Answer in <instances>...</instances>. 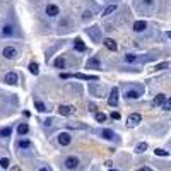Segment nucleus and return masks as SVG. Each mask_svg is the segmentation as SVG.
<instances>
[{
    "mask_svg": "<svg viewBox=\"0 0 171 171\" xmlns=\"http://www.w3.org/2000/svg\"><path fill=\"white\" fill-rule=\"evenodd\" d=\"M0 166H2V168H9V166H10V161H9L7 157H2V159H0Z\"/></svg>",
    "mask_w": 171,
    "mask_h": 171,
    "instance_id": "nucleus-25",
    "label": "nucleus"
},
{
    "mask_svg": "<svg viewBox=\"0 0 171 171\" xmlns=\"http://www.w3.org/2000/svg\"><path fill=\"white\" fill-rule=\"evenodd\" d=\"M164 109H171V98H170L166 103H164Z\"/></svg>",
    "mask_w": 171,
    "mask_h": 171,
    "instance_id": "nucleus-33",
    "label": "nucleus"
},
{
    "mask_svg": "<svg viewBox=\"0 0 171 171\" xmlns=\"http://www.w3.org/2000/svg\"><path fill=\"white\" fill-rule=\"evenodd\" d=\"M74 77L82 79V81H98V77H96V75H87V74H74Z\"/></svg>",
    "mask_w": 171,
    "mask_h": 171,
    "instance_id": "nucleus-13",
    "label": "nucleus"
},
{
    "mask_svg": "<svg viewBox=\"0 0 171 171\" xmlns=\"http://www.w3.org/2000/svg\"><path fill=\"white\" fill-rule=\"evenodd\" d=\"M139 171H150V170H149V168H140Z\"/></svg>",
    "mask_w": 171,
    "mask_h": 171,
    "instance_id": "nucleus-38",
    "label": "nucleus"
},
{
    "mask_svg": "<svg viewBox=\"0 0 171 171\" xmlns=\"http://www.w3.org/2000/svg\"><path fill=\"white\" fill-rule=\"evenodd\" d=\"M4 57H5V58H15V57H17V50L12 46L4 48Z\"/></svg>",
    "mask_w": 171,
    "mask_h": 171,
    "instance_id": "nucleus-6",
    "label": "nucleus"
},
{
    "mask_svg": "<svg viewBox=\"0 0 171 171\" xmlns=\"http://www.w3.org/2000/svg\"><path fill=\"white\" fill-rule=\"evenodd\" d=\"M40 171H48V170H46V168H41V170H40Z\"/></svg>",
    "mask_w": 171,
    "mask_h": 171,
    "instance_id": "nucleus-42",
    "label": "nucleus"
},
{
    "mask_svg": "<svg viewBox=\"0 0 171 171\" xmlns=\"http://www.w3.org/2000/svg\"><path fill=\"white\" fill-rule=\"evenodd\" d=\"M60 77L62 79H70V77H74L72 74H60Z\"/></svg>",
    "mask_w": 171,
    "mask_h": 171,
    "instance_id": "nucleus-36",
    "label": "nucleus"
},
{
    "mask_svg": "<svg viewBox=\"0 0 171 171\" xmlns=\"http://www.w3.org/2000/svg\"><path fill=\"white\" fill-rule=\"evenodd\" d=\"M2 34H4V36H10V34H14L12 26H4V29H2Z\"/></svg>",
    "mask_w": 171,
    "mask_h": 171,
    "instance_id": "nucleus-19",
    "label": "nucleus"
},
{
    "mask_svg": "<svg viewBox=\"0 0 171 171\" xmlns=\"http://www.w3.org/2000/svg\"><path fill=\"white\" fill-rule=\"evenodd\" d=\"M108 104H109V106H116V104H118V87L111 89V94H109Z\"/></svg>",
    "mask_w": 171,
    "mask_h": 171,
    "instance_id": "nucleus-3",
    "label": "nucleus"
},
{
    "mask_svg": "<svg viewBox=\"0 0 171 171\" xmlns=\"http://www.w3.org/2000/svg\"><path fill=\"white\" fill-rule=\"evenodd\" d=\"M34 106H36V109H38V111H46L45 104H43L41 101H36V103H34Z\"/></svg>",
    "mask_w": 171,
    "mask_h": 171,
    "instance_id": "nucleus-27",
    "label": "nucleus"
},
{
    "mask_svg": "<svg viewBox=\"0 0 171 171\" xmlns=\"http://www.w3.org/2000/svg\"><path fill=\"white\" fill-rule=\"evenodd\" d=\"M109 171H116V170H109Z\"/></svg>",
    "mask_w": 171,
    "mask_h": 171,
    "instance_id": "nucleus-43",
    "label": "nucleus"
},
{
    "mask_svg": "<svg viewBox=\"0 0 171 171\" xmlns=\"http://www.w3.org/2000/svg\"><path fill=\"white\" fill-rule=\"evenodd\" d=\"M5 82L7 84H15V82H17V74H15V72H9V74L5 75Z\"/></svg>",
    "mask_w": 171,
    "mask_h": 171,
    "instance_id": "nucleus-12",
    "label": "nucleus"
},
{
    "mask_svg": "<svg viewBox=\"0 0 171 171\" xmlns=\"http://www.w3.org/2000/svg\"><path fill=\"white\" fill-rule=\"evenodd\" d=\"M65 166H67L68 170H75V168L79 166V159H77L75 156L67 157V159H65Z\"/></svg>",
    "mask_w": 171,
    "mask_h": 171,
    "instance_id": "nucleus-4",
    "label": "nucleus"
},
{
    "mask_svg": "<svg viewBox=\"0 0 171 171\" xmlns=\"http://www.w3.org/2000/svg\"><path fill=\"white\" fill-rule=\"evenodd\" d=\"M145 4H152V0H145Z\"/></svg>",
    "mask_w": 171,
    "mask_h": 171,
    "instance_id": "nucleus-41",
    "label": "nucleus"
},
{
    "mask_svg": "<svg viewBox=\"0 0 171 171\" xmlns=\"http://www.w3.org/2000/svg\"><path fill=\"white\" fill-rule=\"evenodd\" d=\"M68 127H72V128H87V125H84V123H68Z\"/></svg>",
    "mask_w": 171,
    "mask_h": 171,
    "instance_id": "nucleus-26",
    "label": "nucleus"
},
{
    "mask_svg": "<svg viewBox=\"0 0 171 171\" xmlns=\"http://www.w3.org/2000/svg\"><path fill=\"white\" fill-rule=\"evenodd\" d=\"M12 171H21V170L17 168V166H14V168H12Z\"/></svg>",
    "mask_w": 171,
    "mask_h": 171,
    "instance_id": "nucleus-39",
    "label": "nucleus"
},
{
    "mask_svg": "<svg viewBox=\"0 0 171 171\" xmlns=\"http://www.w3.org/2000/svg\"><path fill=\"white\" fill-rule=\"evenodd\" d=\"M58 12H60V10H58V7H57V5H53V4L46 5V14L50 15V17H57Z\"/></svg>",
    "mask_w": 171,
    "mask_h": 171,
    "instance_id": "nucleus-7",
    "label": "nucleus"
},
{
    "mask_svg": "<svg viewBox=\"0 0 171 171\" xmlns=\"http://www.w3.org/2000/svg\"><path fill=\"white\" fill-rule=\"evenodd\" d=\"M103 137H104V139H108V140H113V139H115V132H111V130H103Z\"/></svg>",
    "mask_w": 171,
    "mask_h": 171,
    "instance_id": "nucleus-16",
    "label": "nucleus"
},
{
    "mask_svg": "<svg viewBox=\"0 0 171 171\" xmlns=\"http://www.w3.org/2000/svg\"><path fill=\"white\" fill-rule=\"evenodd\" d=\"M115 10H116V5H108L104 10H103V15H108V14L115 12Z\"/></svg>",
    "mask_w": 171,
    "mask_h": 171,
    "instance_id": "nucleus-23",
    "label": "nucleus"
},
{
    "mask_svg": "<svg viewBox=\"0 0 171 171\" xmlns=\"http://www.w3.org/2000/svg\"><path fill=\"white\" fill-rule=\"evenodd\" d=\"M139 96H140L139 91H127V98H128V99H135V98H139Z\"/></svg>",
    "mask_w": 171,
    "mask_h": 171,
    "instance_id": "nucleus-21",
    "label": "nucleus"
},
{
    "mask_svg": "<svg viewBox=\"0 0 171 171\" xmlns=\"http://www.w3.org/2000/svg\"><path fill=\"white\" fill-rule=\"evenodd\" d=\"M166 36H168V38H171V31H168V33H166Z\"/></svg>",
    "mask_w": 171,
    "mask_h": 171,
    "instance_id": "nucleus-40",
    "label": "nucleus"
},
{
    "mask_svg": "<svg viewBox=\"0 0 171 171\" xmlns=\"http://www.w3.org/2000/svg\"><path fill=\"white\" fill-rule=\"evenodd\" d=\"M96 120L101 123V122H106V115L104 113H96Z\"/></svg>",
    "mask_w": 171,
    "mask_h": 171,
    "instance_id": "nucleus-29",
    "label": "nucleus"
},
{
    "mask_svg": "<svg viewBox=\"0 0 171 171\" xmlns=\"http://www.w3.org/2000/svg\"><path fill=\"white\" fill-rule=\"evenodd\" d=\"M55 67H57V68H63V67H65V60H63L62 57H58V58L55 60Z\"/></svg>",
    "mask_w": 171,
    "mask_h": 171,
    "instance_id": "nucleus-20",
    "label": "nucleus"
},
{
    "mask_svg": "<svg viewBox=\"0 0 171 171\" xmlns=\"http://www.w3.org/2000/svg\"><path fill=\"white\" fill-rule=\"evenodd\" d=\"M75 111L74 106H70V104H62V106H58V113L63 116H67V115H72Z\"/></svg>",
    "mask_w": 171,
    "mask_h": 171,
    "instance_id": "nucleus-2",
    "label": "nucleus"
},
{
    "mask_svg": "<svg viewBox=\"0 0 171 171\" xmlns=\"http://www.w3.org/2000/svg\"><path fill=\"white\" fill-rule=\"evenodd\" d=\"M29 145H31L29 140H21V142H19V147H22V149H24V147H29Z\"/></svg>",
    "mask_w": 171,
    "mask_h": 171,
    "instance_id": "nucleus-31",
    "label": "nucleus"
},
{
    "mask_svg": "<svg viewBox=\"0 0 171 171\" xmlns=\"http://www.w3.org/2000/svg\"><path fill=\"white\" fill-rule=\"evenodd\" d=\"M140 120H142V116L139 115V113H132V115L127 118V125H128V127H135V125L140 123Z\"/></svg>",
    "mask_w": 171,
    "mask_h": 171,
    "instance_id": "nucleus-1",
    "label": "nucleus"
},
{
    "mask_svg": "<svg viewBox=\"0 0 171 171\" xmlns=\"http://www.w3.org/2000/svg\"><path fill=\"white\" fill-rule=\"evenodd\" d=\"M156 156H168V150H163V149H156Z\"/></svg>",
    "mask_w": 171,
    "mask_h": 171,
    "instance_id": "nucleus-30",
    "label": "nucleus"
},
{
    "mask_svg": "<svg viewBox=\"0 0 171 171\" xmlns=\"http://www.w3.org/2000/svg\"><path fill=\"white\" fill-rule=\"evenodd\" d=\"M74 46H75V50H79V51H86V45H84V41H82L81 38L74 40Z\"/></svg>",
    "mask_w": 171,
    "mask_h": 171,
    "instance_id": "nucleus-14",
    "label": "nucleus"
},
{
    "mask_svg": "<svg viewBox=\"0 0 171 171\" xmlns=\"http://www.w3.org/2000/svg\"><path fill=\"white\" fill-rule=\"evenodd\" d=\"M145 149H147V142H140L137 145V152H144Z\"/></svg>",
    "mask_w": 171,
    "mask_h": 171,
    "instance_id": "nucleus-28",
    "label": "nucleus"
},
{
    "mask_svg": "<svg viewBox=\"0 0 171 171\" xmlns=\"http://www.w3.org/2000/svg\"><path fill=\"white\" fill-rule=\"evenodd\" d=\"M135 60H137V57H135V55H132V53H127V55H125V62L132 63V62H135Z\"/></svg>",
    "mask_w": 171,
    "mask_h": 171,
    "instance_id": "nucleus-24",
    "label": "nucleus"
},
{
    "mask_svg": "<svg viewBox=\"0 0 171 171\" xmlns=\"http://www.w3.org/2000/svg\"><path fill=\"white\" fill-rule=\"evenodd\" d=\"M145 27H147V22H145V21H137V22H134V31H137V33L144 31Z\"/></svg>",
    "mask_w": 171,
    "mask_h": 171,
    "instance_id": "nucleus-10",
    "label": "nucleus"
},
{
    "mask_svg": "<svg viewBox=\"0 0 171 171\" xmlns=\"http://www.w3.org/2000/svg\"><path fill=\"white\" fill-rule=\"evenodd\" d=\"M17 132H19V135H26L27 132H29V127H27V123H21L19 128H17Z\"/></svg>",
    "mask_w": 171,
    "mask_h": 171,
    "instance_id": "nucleus-15",
    "label": "nucleus"
},
{
    "mask_svg": "<svg viewBox=\"0 0 171 171\" xmlns=\"http://www.w3.org/2000/svg\"><path fill=\"white\" fill-rule=\"evenodd\" d=\"M58 142H60L62 145H68V144H70V135H68L67 132H62L60 135H58Z\"/></svg>",
    "mask_w": 171,
    "mask_h": 171,
    "instance_id": "nucleus-8",
    "label": "nucleus"
},
{
    "mask_svg": "<svg viewBox=\"0 0 171 171\" xmlns=\"http://www.w3.org/2000/svg\"><path fill=\"white\" fill-rule=\"evenodd\" d=\"M12 134V130H10V127H5V128L0 130V137H9Z\"/></svg>",
    "mask_w": 171,
    "mask_h": 171,
    "instance_id": "nucleus-22",
    "label": "nucleus"
},
{
    "mask_svg": "<svg viewBox=\"0 0 171 171\" xmlns=\"http://www.w3.org/2000/svg\"><path fill=\"white\" fill-rule=\"evenodd\" d=\"M166 67H168V62H163V63H159V65H157V70H163V68H166Z\"/></svg>",
    "mask_w": 171,
    "mask_h": 171,
    "instance_id": "nucleus-32",
    "label": "nucleus"
},
{
    "mask_svg": "<svg viewBox=\"0 0 171 171\" xmlns=\"http://www.w3.org/2000/svg\"><path fill=\"white\" fill-rule=\"evenodd\" d=\"M103 43H104V46L108 48V50H111V51H115V50H116V41L115 40L106 38V40H103Z\"/></svg>",
    "mask_w": 171,
    "mask_h": 171,
    "instance_id": "nucleus-9",
    "label": "nucleus"
},
{
    "mask_svg": "<svg viewBox=\"0 0 171 171\" xmlns=\"http://www.w3.org/2000/svg\"><path fill=\"white\" fill-rule=\"evenodd\" d=\"M29 70H31V74H38V72H40V67H38V63H36V62H31V63H29Z\"/></svg>",
    "mask_w": 171,
    "mask_h": 171,
    "instance_id": "nucleus-18",
    "label": "nucleus"
},
{
    "mask_svg": "<svg viewBox=\"0 0 171 171\" xmlns=\"http://www.w3.org/2000/svg\"><path fill=\"white\" fill-rule=\"evenodd\" d=\"M87 34L92 38L94 41H99L101 40V33H99V27L98 26H92L91 29H87Z\"/></svg>",
    "mask_w": 171,
    "mask_h": 171,
    "instance_id": "nucleus-5",
    "label": "nucleus"
},
{
    "mask_svg": "<svg viewBox=\"0 0 171 171\" xmlns=\"http://www.w3.org/2000/svg\"><path fill=\"white\" fill-rule=\"evenodd\" d=\"M111 118H113V120H118V118H120V113H118V111H113V113H111Z\"/></svg>",
    "mask_w": 171,
    "mask_h": 171,
    "instance_id": "nucleus-34",
    "label": "nucleus"
},
{
    "mask_svg": "<svg viewBox=\"0 0 171 171\" xmlns=\"http://www.w3.org/2000/svg\"><path fill=\"white\" fill-rule=\"evenodd\" d=\"M96 109H98V106H96L94 103H91V104H89V111H96Z\"/></svg>",
    "mask_w": 171,
    "mask_h": 171,
    "instance_id": "nucleus-35",
    "label": "nucleus"
},
{
    "mask_svg": "<svg viewBox=\"0 0 171 171\" xmlns=\"http://www.w3.org/2000/svg\"><path fill=\"white\" fill-rule=\"evenodd\" d=\"M164 103H166V96L157 94L156 98H154V101H152V106H161V104H164Z\"/></svg>",
    "mask_w": 171,
    "mask_h": 171,
    "instance_id": "nucleus-11",
    "label": "nucleus"
},
{
    "mask_svg": "<svg viewBox=\"0 0 171 171\" xmlns=\"http://www.w3.org/2000/svg\"><path fill=\"white\" fill-rule=\"evenodd\" d=\"M89 17H91V12H89V10H86V12H84V19L87 21Z\"/></svg>",
    "mask_w": 171,
    "mask_h": 171,
    "instance_id": "nucleus-37",
    "label": "nucleus"
},
{
    "mask_svg": "<svg viewBox=\"0 0 171 171\" xmlns=\"http://www.w3.org/2000/svg\"><path fill=\"white\" fill-rule=\"evenodd\" d=\"M99 68V60L98 58H91V60L87 62V68Z\"/></svg>",
    "mask_w": 171,
    "mask_h": 171,
    "instance_id": "nucleus-17",
    "label": "nucleus"
}]
</instances>
